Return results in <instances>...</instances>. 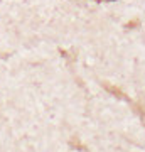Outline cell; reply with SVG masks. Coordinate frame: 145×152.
Segmentation results:
<instances>
[{"mask_svg":"<svg viewBox=\"0 0 145 152\" xmlns=\"http://www.w3.org/2000/svg\"><path fill=\"white\" fill-rule=\"evenodd\" d=\"M98 2H106V0H98Z\"/></svg>","mask_w":145,"mask_h":152,"instance_id":"obj_1","label":"cell"}]
</instances>
